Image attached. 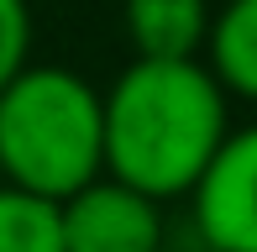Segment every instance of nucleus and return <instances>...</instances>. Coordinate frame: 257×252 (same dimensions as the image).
<instances>
[{
    "instance_id": "5",
    "label": "nucleus",
    "mask_w": 257,
    "mask_h": 252,
    "mask_svg": "<svg viewBox=\"0 0 257 252\" xmlns=\"http://www.w3.org/2000/svg\"><path fill=\"white\" fill-rule=\"evenodd\" d=\"M126 37L137 58H205L210 42V0H126Z\"/></svg>"
},
{
    "instance_id": "2",
    "label": "nucleus",
    "mask_w": 257,
    "mask_h": 252,
    "mask_svg": "<svg viewBox=\"0 0 257 252\" xmlns=\"http://www.w3.org/2000/svg\"><path fill=\"white\" fill-rule=\"evenodd\" d=\"M105 174V95L63 63H27L0 89V184L63 205Z\"/></svg>"
},
{
    "instance_id": "8",
    "label": "nucleus",
    "mask_w": 257,
    "mask_h": 252,
    "mask_svg": "<svg viewBox=\"0 0 257 252\" xmlns=\"http://www.w3.org/2000/svg\"><path fill=\"white\" fill-rule=\"evenodd\" d=\"M32 63V6L0 0V89Z\"/></svg>"
},
{
    "instance_id": "7",
    "label": "nucleus",
    "mask_w": 257,
    "mask_h": 252,
    "mask_svg": "<svg viewBox=\"0 0 257 252\" xmlns=\"http://www.w3.org/2000/svg\"><path fill=\"white\" fill-rule=\"evenodd\" d=\"M0 252H68L58 200L0 184Z\"/></svg>"
},
{
    "instance_id": "6",
    "label": "nucleus",
    "mask_w": 257,
    "mask_h": 252,
    "mask_svg": "<svg viewBox=\"0 0 257 252\" xmlns=\"http://www.w3.org/2000/svg\"><path fill=\"white\" fill-rule=\"evenodd\" d=\"M205 68L231 100L257 105V0H220L205 42Z\"/></svg>"
},
{
    "instance_id": "4",
    "label": "nucleus",
    "mask_w": 257,
    "mask_h": 252,
    "mask_svg": "<svg viewBox=\"0 0 257 252\" xmlns=\"http://www.w3.org/2000/svg\"><path fill=\"white\" fill-rule=\"evenodd\" d=\"M200 242L220 252H257V126L226 137L189 194Z\"/></svg>"
},
{
    "instance_id": "1",
    "label": "nucleus",
    "mask_w": 257,
    "mask_h": 252,
    "mask_svg": "<svg viewBox=\"0 0 257 252\" xmlns=\"http://www.w3.org/2000/svg\"><path fill=\"white\" fill-rule=\"evenodd\" d=\"M105 95V174L153 194L189 200L231 137V95L205 58H132Z\"/></svg>"
},
{
    "instance_id": "9",
    "label": "nucleus",
    "mask_w": 257,
    "mask_h": 252,
    "mask_svg": "<svg viewBox=\"0 0 257 252\" xmlns=\"http://www.w3.org/2000/svg\"><path fill=\"white\" fill-rule=\"evenodd\" d=\"M200 252H220V247H200Z\"/></svg>"
},
{
    "instance_id": "3",
    "label": "nucleus",
    "mask_w": 257,
    "mask_h": 252,
    "mask_svg": "<svg viewBox=\"0 0 257 252\" xmlns=\"http://www.w3.org/2000/svg\"><path fill=\"white\" fill-rule=\"evenodd\" d=\"M58 221L68 252H163L168 242V205L110 174L68 194L58 205Z\"/></svg>"
}]
</instances>
